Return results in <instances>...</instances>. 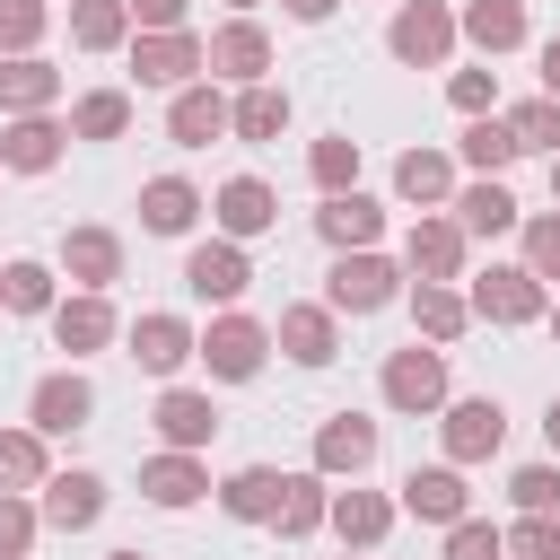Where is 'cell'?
Here are the masks:
<instances>
[{
	"mask_svg": "<svg viewBox=\"0 0 560 560\" xmlns=\"http://www.w3.org/2000/svg\"><path fill=\"white\" fill-rule=\"evenodd\" d=\"M542 324H551V341H560V306H551V315H542Z\"/></svg>",
	"mask_w": 560,
	"mask_h": 560,
	"instance_id": "9f6ffc18",
	"label": "cell"
},
{
	"mask_svg": "<svg viewBox=\"0 0 560 560\" xmlns=\"http://www.w3.org/2000/svg\"><path fill=\"white\" fill-rule=\"evenodd\" d=\"M210 219H219V236H228V245H254V236H271V228H280V192H271L262 175H228V184L210 192Z\"/></svg>",
	"mask_w": 560,
	"mask_h": 560,
	"instance_id": "30bf717a",
	"label": "cell"
},
{
	"mask_svg": "<svg viewBox=\"0 0 560 560\" xmlns=\"http://www.w3.org/2000/svg\"><path fill=\"white\" fill-rule=\"evenodd\" d=\"M140 499H149V508H192V499H210V464L158 446V455L140 464Z\"/></svg>",
	"mask_w": 560,
	"mask_h": 560,
	"instance_id": "83f0119b",
	"label": "cell"
},
{
	"mask_svg": "<svg viewBox=\"0 0 560 560\" xmlns=\"http://www.w3.org/2000/svg\"><path fill=\"white\" fill-rule=\"evenodd\" d=\"M52 271H61L70 289H96V298H105V289L122 280V236H114V228H61V262H52Z\"/></svg>",
	"mask_w": 560,
	"mask_h": 560,
	"instance_id": "ac0fdd59",
	"label": "cell"
},
{
	"mask_svg": "<svg viewBox=\"0 0 560 560\" xmlns=\"http://www.w3.org/2000/svg\"><path fill=\"white\" fill-rule=\"evenodd\" d=\"M394 516H402V508H394L385 490H359V481L332 490V508H324V525L341 534V551H376V542L394 534Z\"/></svg>",
	"mask_w": 560,
	"mask_h": 560,
	"instance_id": "d4e9b609",
	"label": "cell"
},
{
	"mask_svg": "<svg viewBox=\"0 0 560 560\" xmlns=\"http://www.w3.org/2000/svg\"><path fill=\"white\" fill-rule=\"evenodd\" d=\"M280 9H289V18H298V26H324V18H332V9H341V0H280Z\"/></svg>",
	"mask_w": 560,
	"mask_h": 560,
	"instance_id": "816d5d0a",
	"label": "cell"
},
{
	"mask_svg": "<svg viewBox=\"0 0 560 560\" xmlns=\"http://www.w3.org/2000/svg\"><path fill=\"white\" fill-rule=\"evenodd\" d=\"M464 306H472V324H542V315H551V289H542L525 262H490V271L464 289Z\"/></svg>",
	"mask_w": 560,
	"mask_h": 560,
	"instance_id": "5b68a950",
	"label": "cell"
},
{
	"mask_svg": "<svg viewBox=\"0 0 560 560\" xmlns=\"http://www.w3.org/2000/svg\"><path fill=\"white\" fill-rule=\"evenodd\" d=\"M114 332H122V315H114V298H96V289H70V298L52 306V350H70V368L96 359Z\"/></svg>",
	"mask_w": 560,
	"mask_h": 560,
	"instance_id": "5bb4252c",
	"label": "cell"
},
{
	"mask_svg": "<svg viewBox=\"0 0 560 560\" xmlns=\"http://www.w3.org/2000/svg\"><path fill=\"white\" fill-rule=\"evenodd\" d=\"M306 175H315L324 192H359V140H350V131H324V140L306 149Z\"/></svg>",
	"mask_w": 560,
	"mask_h": 560,
	"instance_id": "ab89813d",
	"label": "cell"
},
{
	"mask_svg": "<svg viewBox=\"0 0 560 560\" xmlns=\"http://www.w3.org/2000/svg\"><path fill=\"white\" fill-rule=\"evenodd\" d=\"M324 508H332L324 472H289V481H280V508H271V534H280V542H306V534L324 525Z\"/></svg>",
	"mask_w": 560,
	"mask_h": 560,
	"instance_id": "1f68e13d",
	"label": "cell"
},
{
	"mask_svg": "<svg viewBox=\"0 0 560 560\" xmlns=\"http://www.w3.org/2000/svg\"><path fill=\"white\" fill-rule=\"evenodd\" d=\"M280 481H289V472H271V464H245V472H228V481H219V508H228L236 525H271V508H280Z\"/></svg>",
	"mask_w": 560,
	"mask_h": 560,
	"instance_id": "836d02e7",
	"label": "cell"
},
{
	"mask_svg": "<svg viewBox=\"0 0 560 560\" xmlns=\"http://www.w3.org/2000/svg\"><path fill=\"white\" fill-rule=\"evenodd\" d=\"M131 131V88H88L70 105V140H122Z\"/></svg>",
	"mask_w": 560,
	"mask_h": 560,
	"instance_id": "74e56055",
	"label": "cell"
},
{
	"mask_svg": "<svg viewBox=\"0 0 560 560\" xmlns=\"http://www.w3.org/2000/svg\"><path fill=\"white\" fill-rule=\"evenodd\" d=\"M228 9H236V18H254V9H262V0H228Z\"/></svg>",
	"mask_w": 560,
	"mask_h": 560,
	"instance_id": "11a10c76",
	"label": "cell"
},
{
	"mask_svg": "<svg viewBox=\"0 0 560 560\" xmlns=\"http://www.w3.org/2000/svg\"><path fill=\"white\" fill-rule=\"evenodd\" d=\"M315 236H324L332 254H368V245L385 236V201H376V192H324Z\"/></svg>",
	"mask_w": 560,
	"mask_h": 560,
	"instance_id": "7402d4cb",
	"label": "cell"
},
{
	"mask_svg": "<svg viewBox=\"0 0 560 560\" xmlns=\"http://www.w3.org/2000/svg\"><path fill=\"white\" fill-rule=\"evenodd\" d=\"M508 499H516V516H560V464H516Z\"/></svg>",
	"mask_w": 560,
	"mask_h": 560,
	"instance_id": "7bdbcfd3",
	"label": "cell"
},
{
	"mask_svg": "<svg viewBox=\"0 0 560 560\" xmlns=\"http://www.w3.org/2000/svg\"><path fill=\"white\" fill-rule=\"evenodd\" d=\"M551 210H560V158H551Z\"/></svg>",
	"mask_w": 560,
	"mask_h": 560,
	"instance_id": "db71d44e",
	"label": "cell"
},
{
	"mask_svg": "<svg viewBox=\"0 0 560 560\" xmlns=\"http://www.w3.org/2000/svg\"><path fill=\"white\" fill-rule=\"evenodd\" d=\"M201 210H210V201H201V184H184V175H149V184H140V228H149V236H192Z\"/></svg>",
	"mask_w": 560,
	"mask_h": 560,
	"instance_id": "484cf974",
	"label": "cell"
},
{
	"mask_svg": "<svg viewBox=\"0 0 560 560\" xmlns=\"http://www.w3.org/2000/svg\"><path fill=\"white\" fill-rule=\"evenodd\" d=\"M516 236H525V271L551 289V280H560V210H525Z\"/></svg>",
	"mask_w": 560,
	"mask_h": 560,
	"instance_id": "60d3db41",
	"label": "cell"
},
{
	"mask_svg": "<svg viewBox=\"0 0 560 560\" xmlns=\"http://www.w3.org/2000/svg\"><path fill=\"white\" fill-rule=\"evenodd\" d=\"M534 79H542V96H560V35L534 52Z\"/></svg>",
	"mask_w": 560,
	"mask_h": 560,
	"instance_id": "f907efd6",
	"label": "cell"
},
{
	"mask_svg": "<svg viewBox=\"0 0 560 560\" xmlns=\"http://www.w3.org/2000/svg\"><path fill=\"white\" fill-rule=\"evenodd\" d=\"M402 271H411V280H446V289H455V280H464V228H455L446 210H420V219H411V236H402Z\"/></svg>",
	"mask_w": 560,
	"mask_h": 560,
	"instance_id": "4fadbf2b",
	"label": "cell"
},
{
	"mask_svg": "<svg viewBox=\"0 0 560 560\" xmlns=\"http://www.w3.org/2000/svg\"><path fill=\"white\" fill-rule=\"evenodd\" d=\"M52 105H61V70H52L44 52L0 61V122H18V114H52Z\"/></svg>",
	"mask_w": 560,
	"mask_h": 560,
	"instance_id": "f546056e",
	"label": "cell"
},
{
	"mask_svg": "<svg viewBox=\"0 0 560 560\" xmlns=\"http://www.w3.org/2000/svg\"><path fill=\"white\" fill-rule=\"evenodd\" d=\"M122 341H131V359H140L149 376H166V385H175V376H184V359H192V324H184V315H166V306L131 315V332H122Z\"/></svg>",
	"mask_w": 560,
	"mask_h": 560,
	"instance_id": "603a6c76",
	"label": "cell"
},
{
	"mask_svg": "<svg viewBox=\"0 0 560 560\" xmlns=\"http://www.w3.org/2000/svg\"><path fill=\"white\" fill-rule=\"evenodd\" d=\"M455 158H464L472 175H508V166H516L525 149H516V131H508V114H481V122H464Z\"/></svg>",
	"mask_w": 560,
	"mask_h": 560,
	"instance_id": "e575fe53",
	"label": "cell"
},
{
	"mask_svg": "<svg viewBox=\"0 0 560 560\" xmlns=\"http://www.w3.org/2000/svg\"><path fill=\"white\" fill-rule=\"evenodd\" d=\"M542 446H551V464H560V394L542 402Z\"/></svg>",
	"mask_w": 560,
	"mask_h": 560,
	"instance_id": "f5cc1de1",
	"label": "cell"
},
{
	"mask_svg": "<svg viewBox=\"0 0 560 560\" xmlns=\"http://www.w3.org/2000/svg\"><path fill=\"white\" fill-rule=\"evenodd\" d=\"M184 289H192L201 306H236V298L254 289V262H245V245H228V236H201V245H184Z\"/></svg>",
	"mask_w": 560,
	"mask_h": 560,
	"instance_id": "9c48e42d",
	"label": "cell"
},
{
	"mask_svg": "<svg viewBox=\"0 0 560 560\" xmlns=\"http://www.w3.org/2000/svg\"><path fill=\"white\" fill-rule=\"evenodd\" d=\"M402 298H411V341H429V350H446V341H464V324H472V306H464V289H446V280H411Z\"/></svg>",
	"mask_w": 560,
	"mask_h": 560,
	"instance_id": "4316f807",
	"label": "cell"
},
{
	"mask_svg": "<svg viewBox=\"0 0 560 560\" xmlns=\"http://www.w3.org/2000/svg\"><path fill=\"white\" fill-rule=\"evenodd\" d=\"M376 394H385V411H402V420H429V411L446 402V350H429V341H402V350L385 359Z\"/></svg>",
	"mask_w": 560,
	"mask_h": 560,
	"instance_id": "8992f818",
	"label": "cell"
},
{
	"mask_svg": "<svg viewBox=\"0 0 560 560\" xmlns=\"http://www.w3.org/2000/svg\"><path fill=\"white\" fill-rule=\"evenodd\" d=\"M499 542H508V560H560V516H516Z\"/></svg>",
	"mask_w": 560,
	"mask_h": 560,
	"instance_id": "7dc6e473",
	"label": "cell"
},
{
	"mask_svg": "<svg viewBox=\"0 0 560 560\" xmlns=\"http://www.w3.org/2000/svg\"><path fill=\"white\" fill-rule=\"evenodd\" d=\"M446 105H455L464 122L499 114V70H455V79H446Z\"/></svg>",
	"mask_w": 560,
	"mask_h": 560,
	"instance_id": "bcb514c9",
	"label": "cell"
},
{
	"mask_svg": "<svg viewBox=\"0 0 560 560\" xmlns=\"http://www.w3.org/2000/svg\"><path fill=\"white\" fill-rule=\"evenodd\" d=\"M35 516L52 525V534H88L96 516H105V472H44V490H35Z\"/></svg>",
	"mask_w": 560,
	"mask_h": 560,
	"instance_id": "9a60e30c",
	"label": "cell"
},
{
	"mask_svg": "<svg viewBox=\"0 0 560 560\" xmlns=\"http://www.w3.org/2000/svg\"><path fill=\"white\" fill-rule=\"evenodd\" d=\"M446 219H455V228H464V245H472V236H516V219H525V210H516V192H508L499 175H472V184H455Z\"/></svg>",
	"mask_w": 560,
	"mask_h": 560,
	"instance_id": "44dd1931",
	"label": "cell"
},
{
	"mask_svg": "<svg viewBox=\"0 0 560 560\" xmlns=\"http://www.w3.org/2000/svg\"><path fill=\"white\" fill-rule=\"evenodd\" d=\"M192 359L219 376V385H245V376H262V359H271V324H254V315H210V332H192Z\"/></svg>",
	"mask_w": 560,
	"mask_h": 560,
	"instance_id": "3957f363",
	"label": "cell"
},
{
	"mask_svg": "<svg viewBox=\"0 0 560 560\" xmlns=\"http://www.w3.org/2000/svg\"><path fill=\"white\" fill-rule=\"evenodd\" d=\"M44 26H52V0H0V61L35 52V44H44Z\"/></svg>",
	"mask_w": 560,
	"mask_h": 560,
	"instance_id": "b9f144b4",
	"label": "cell"
},
{
	"mask_svg": "<svg viewBox=\"0 0 560 560\" xmlns=\"http://www.w3.org/2000/svg\"><path fill=\"white\" fill-rule=\"evenodd\" d=\"M394 508H402V516H420V525H464V516H472V490H464V472H455V464H411Z\"/></svg>",
	"mask_w": 560,
	"mask_h": 560,
	"instance_id": "2e32d148",
	"label": "cell"
},
{
	"mask_svg": "<svg viewBox=\"0 0 560 560\" xmlns=\"http://www.w3.org/2000/svg\"><path fill=\"white\" fill-rule=\"evenodd\" d=\"M88 420H96V385H88L79 368L35 376V394H26V429H35V438H79Z\"/></svg>",
	"mask_w": 560,
	"mask_h": 560,
	"instance_id": "ba28073f",
	"label": "cell"
},
{
	"mask_svg": "<svg viewBox=\"0 0 560 560\" xmlns=\"http://www.w3.org/2000/svg\"><path fill=\"white\" fill-rule=\"evenodd\" d=\"M201 79H236V88H262L271 79V35L254 18H228L201 35Z\"/></svg>",
	"mask_w": 560,
	"mask_h": 560,
	"instance_id": "52a82bcc",
	"label": "cell"
},
{
	"mask_svg": "<svg viewBox=\"0 0 560 560\" xmlns=\"http://www.w3.org/2000/svg\"><path fill=\"white\" fill-rule=\"evenodd\" d=\"M0 306L9 315H52L61 306V271L52 262H0Z\"/></svg>",
	"mask_w": 560,
	"mask_h": 560,
	"instance_id": "d590c367",
	"label": "cell"
},
{
	"mask_svg": "<svg viewBox=\"0 0 560 560\" xmlns=\"http://www.w3.org/2000/svg\"><path fill=\"white\" fill-rule=\"evenodd\" d=\"M166 140H175V149H210V140H228V96H219V79H192V88L166 96Z\"/></svg>",
	"mask_w": 560,
	"mask_h": 560,
	"instance_id": "ffe728a7",
	"label": "cell"
},
{
	"mask_svg": "<svg viewBox=\"0 0 560 560\" xmlns=\"http://www.w3.org/2000/svg\"><path fill=\"white\" fill-rule=\"evenodd\" d=\"M44 472H52L44 438L35 429H0V490H44Z\"/></svg>",
	"mask_w": 560,
	"mask_h": 560,
	"instance_id": "f35d334b",
	"label": "cell"
},
{
	"mask_svg": "<svg viewBox=\"0 0 560 560\" xmlns=\"http://www.w3.org/2000/svg\"><path fill=\"white\" fill-rule=\"evenodd\" d=\"M271 350H289L298 368H332V359H341V315H332L324 298H315V306H280Z\"/></svg>",
	"mask_w": 560,
	"mask_h": 560,
	"instance_id": "d6986e66",
	"label": "cell"
},
{
	"mask_svg": "<svg viewBox=\"0 0 560 560\" xmlns=\"http://www.w3.org/2000/svg\"><path fill=\"white\" fill-rule=\"evenodd\" d=\"M149 429H158L175 455H201V446L219 438V402H210V394H192V385H166V394H158V411H149Z\"/></svg>",
	"mask_w": 560,
	"mask_h": 560,
	"instance_id": "cb8c5ba5",
	"label": "cell"
},
{
	"mask_svg": "<svg viewBox=\"0 0 560 560\" xmlns=\"http://www.w3.org/2000/svg\"><path fill=\"white\" fill-rule=\"evenodd\" d=\"M228 131H236V140H254V149H262V140H280V131H289V88H271V79H262V88H236Z\"/></svg>",
	"mask_w": 560,
	"mask_h": 560,
	"instance_id": "d6a6232c",
	"label": "cell"
},
{
	"mask_svg": "<svg viewBox=\"0 0 560 560\" xmlns=\"http://www.w3.org/2000/svg\"><path fill=\"white\" fill-rule=\"evenodd\" d=\"M131 9V35H175L192 18V0H122Z\"/></svg>",
	"mask_w": 560,
	"mask_h": 560,
	"instance_id": "681fc988",
	"label": "cell"
},
{
	"mask_svg": "<svg viewBox=\"0 0 560 560\" xmlns=\"http://www.w3.org/2000/svg\"><path fill=\"white\" fill-rule=\"evenodd\" d=\"M394 201L446 210V201H455V158H446V149H402V158H394Z\"/></svg>",
	"mask_w": 560,
	"mask_h": 560,
	"instance_id": "4dcf8cb0",
	"label": "cell"
},
{
	"mask_svg": "<svg viewBox=\"0 0 560 560\" xmlns=\"http://www.w3.org/2000/svg\"><path fill=\"white\" fill-rule=\"evenodd\" d=\"M455 9L446 0H394V18H385V52L402 61V70H446L455 61Z\"/></svg>",
	"mask_w": 560,
	"mask_h": 560,
	"instance_id": "6da1fadb",
	"label": "cell"
},
{
	"mask_svg": "<svg viewBox=\"0 0 560 560\" xmlns=\"http://www.w3.org/2000/svg\"><path fill=\"white\" fill-rule=\"evenodd\" d=\"M131 79L140 88H192L201 79V35L192 26H175V35H131Z\"/></svg>",
	"mask_w": 560,
	"mask_h": 560,
	"instance_id": "7c38bea8",
	"label": "cell"
},
{
	"mask_svg": "<svg viewBox=\"0 0 560 560\" xmlns=\"http://www.w3.org/2000/svg\"><path fill=\"white\" fill-rule=\"evenodd\" d=\"M61 158H70V122H52V114L0 122V175H52Z\"/></svg>",
	"mask_w": 560,
	"mask_h": 560,
	"instance_id": "e0dca14e",
	"label": "cell"
},
{
	"mask_svg": "<svg viewBox=\"0 0 560 560\" xmlns=\"http://www.w3.org/2000/svg\"><path fill=\"white\" fill-rule=\"evenodd\" d=\"M438 560H508V542H499V525L464 516V525H446V551Z\"/></svg>",
	"mask_w": 560,
	"mask_h": 560,
	"instance_id": "c3c4849f",
	"label": "cell"
},
{
	"mask_svg": "<svg viewBox=\"0 0 560 560\" xmlns=\"http://www.w3.org/2000/svg\"><path fill=\"white\" fill-rule=\"evenodd\" d=\"M438 446H446L455 472H464V464H490V455L508 446V411H499V394H446V402H438Z\"/></svg>",
	"mask_w": 560,
	"mask_h": 560,
	"instance_id": "7a4b0ae2",
	"label": "cell"
},
{
	"mask_svg": "<svg viewBox=\"0 0 560 560\" xmlns=\"http://www.w3.org/2000/svg\"><path fill=\"white\" fill-rule=\"evenodd\" d=\"M70 44L79 52H122L131 44V9L122 0H70Z\"/></svg>",
	"mask_w": 560,
	"mask_h": 560,
	"instance_id": "8d00e7d4",
	"label": "cell"
},
{
	"mask_svg": "<svg viewBox=\"0 0 560 560\" xmlns=\"http://www.w3.org/2000/svg\"><path fill=\"white\" fill-rule=\"evenodd\" d=\"M35 534H44L35 499H26V490H0V560H26V551H35Z\"/></svg>",
	"mask_w": 560,
	"mask_h": 560,
	"instance_id": "f6af8a7d",
	"label": "cell"
},
{
	"mask_svg": "<svg viewBox=\"0 0 560 560\" xmlns=\"http://www.w3.org/2000/svg\"><path fill=\"white\" fill-rule=\"evenodd\" d=\"M394 298H402V262H385L376 245L368 254H332V271H324V306L332 315H376Z\"/></svg>",
	"mask_w": 560,
	"mask_h": 560,
	"instance_id": "277c9868",
	"label": "cell"
},
{
	"mask_svg": "<svg viewBox=\"0 0 560 560\" xmlns=\"http://www.w3.org/2000/svg\"><path fill=\"white\" fill-rule=\"evenodd\" d=\"M455 35H464L481 61H499V52L525 44V0H464V9H455Z\"/></svg>",
	"mask_w": 560,
	"mask_h": 560,
	"instance_id": "f1b7e54d",
	"label": "cell"
},
{
	"mask_svg": "<svg viewBox=\"0 0 560 560\" xmlns=\"http://www.w3.org/2000/svg\"><path fill=\"white\" fill-rule=\"evenodd\" d=\"M341 560H350V551H341Z\"/></svg>",
	"mask_w": 560,
	"mask_h": 560,
	"instance_id": "680465c9",
	"label": "cell"
},
{
	"mask_svg": "<svg viewBox=\"0 0 560 560\" xmlns=\"http://www.w3.org/2000/svg\"><path fill=\"white\" fill-rule=\"evenodd\" d=\"M105 560H149V551H105Z\"/></svg>",
	"mask_w": 560,
	"mask_h": 560,
	"instance_id": "6f0895ef",
	"label": "cell"
},
{
	"mask_svg": "<svg viewBox=\"0 0 560 560\" xmlns=\"http://www.w3.org/2000/svg\"><path fill=\"white\" fill-rule=\"evenodd\" d=\"M508 131H516V149H542V158H560V96H525V105L508 114Z\"/></svg>",
	"mask_w": 560,
	"mask_h": 560,
	"instance_id": "ee69618b",
	"label": "cell"
},
{
	"mask_svg": "<svg viewBox=\"0 0 560 560\" xmlns=\"http://www.w3.org/2000/svg\"><path fill=\"white\" fill-rule=\"evenodd\" d=\"M376 446H385V438H376L368 411H332V420L315 429V464H306V472H324V481H359V472L376 464Z\"/></svg>",
	"mask_w": 560,
	"mask_h": 560,
	"instance_id": "8fae6325",
	"label": "cell"
}]
</instances>
